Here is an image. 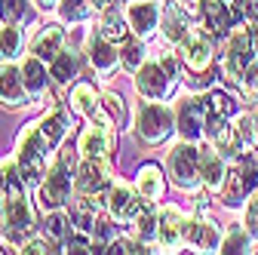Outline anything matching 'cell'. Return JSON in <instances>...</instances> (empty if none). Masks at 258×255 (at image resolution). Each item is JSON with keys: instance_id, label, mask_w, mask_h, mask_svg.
<instances>
[{"instance_id": "ab89813d", "label": "cell", "mask_w": 258, "mask_h": 255, "mask_svg": "<svg viewBox=\"0 0 258 255\" xmlns=\"http://www.w3.org/2000/svg\"><path fill=\"white\" fill-rule=\"evenodd\" d=\"M243 89H246L249 99L258 102V68H246L243 71Z\"/></svg>"}, {"instance_id": "5b68a950", "label": "cell", "mask_w": 258, "mask_h": 255, "mask_svg": "<svg viewBox=\"0 0 258 255\" xmlns=\"http://www.w3.org/2000/svg\"><path fill=\"white\" fill-rule=\"evenodd\" d=\"M252 34L243 28H237L231 40H228V52H224V61H221V71H224V80L228 83H240L243 71L249 68V61H252Z\"/></svg>"}, {"instance_id": "7dc6e473", "label": "cell", "mask_w": 258, "mask_h": 255, "mask_svg": "<svg viewBox=\"0 0 258 255\" xmlns=\"http://www.w3.org/2000/svg\"><path fill=\"white\" fill-rule=\"evenodd\" d=\"M92 4H95V10H108V7H111V0H92Z\"/></svg>"}, {"instance_id": "484cf974", "label": "cell", "mask_w": 258, "mask_h": 255, "mask_svg": "<svg viewBox=\"0 0 258 255\" xmlns=\"http://www.w3.org/2000/svg\"><path fill=\"white\" fill-rule=\"evenodd\" d=\"M187 31H190V28H187V19H184L181 7L169 4V7L163 10V34H166V40H172V43H181Z\"/></svg>"}, {"instance_id": "7a4b0ae2", "label": "cell", "mask_w": 258, "mask_h": 255, "mask_svg": "<svg viewBox=\"0 0 258 255\" xmlns=\"http://www.w3.org/2000/svg\"><path fill=\"white\" fill-rule=\"evenodd\" d=\"M46 151H49V142L40 133V123H31L19 133L16 166L28 184H34V181H40V175H46Z\"/></svg>"}, {"instance_id": "7402d4cb", "label": "cell", "mask_w": 258, "mask_h": 255, "mask_svg": "<svg viewBox=\"0 0 258 255\" xmlns=\"http://www.w3.org/2000/svg\"><path fill=\"white\" fill-rule=\"evenodd\" d=\"M77 74H80V61H77V52H74V49H61V52L49 61V77H52L55 83H71Z\"/></svg>"}, {"instance_id": "83f0119b", "label": "cell", "mask_w": 258, "mask_h": 255, "mask_svg": "<svg viewBox=\"0 0 258 255\" xmlns=\"http://www.w3.org/2000/svg\"><path fill=\"white\" fill-rule=\"evenodd\" d=\"M126 31H129V22L120 16V13H114V10H108L105 13V19H102V28H99V34L105 37V40H111V43H123L126 40Z\"/></svg>"}, {"instance_id": "ba28073f", "label": "cell", "mask_w": 258, "mask_h": 255, "mask_svg": "<svg viewBox=\"0 0 258 255\" xmlns=\"http://www.w3.org/2000/svg\"><path fill=\"white\" fill-rule=\"evenodd\" d=\"M172 86V77L166 74V68L160 61H145V65L136 71V89L145 95V99H166V92Z\"/></svg>"}, {"instance_id": "e575fe53", "label": "cell", "mask_w": 258, "mask_h": 255, "mask_svg": "<svg viewBox=\"0 0 258 255\" xmlns=\"http://www.w3.org/2000/svg\"><path fill=\"white\" fill-rule=\"evenodd\" d=\"M46 234H49L52 240H58V243L68 240V234H71V221H68V215L52 212V215L46 218Z\"/></svg>"}, {"instance_id": "d6986e66", "label": "cell", "mask_w": 258, "mask_h": 255, "mask_svg": "<svg viewBox=\"0 0 258 255\" xmlns=\"http://www.w3.org/2000/svg\"><path fill=\"white\" fill-rule=\"evenodd\" d=\"M126 22H129V28H133L139 37H148L151 31L157 28V7H154V4H148V0H139V4L129 7Z\"/></svg>"}, {"instance_id": "3957f363", "label": "cell", "mask_w": 258, "mask_h": 255, "mask_svg": "<svg viewBox=\"0 0 258 255\" xmlns=\"http://www.w3.org/2000/svg\"><path fill=\"white\" fill-rule=\"evenodd\" d=\"M175 130V114L163 105H154V102H142L136 111V136L145 145H160L166 142L169 133Z\"/></svg>"}, {"instance_id": "603a6c76", "label": "cell", "mask_w": 258, "mask_h": 255, "mask_svg": "<svg viewBox=\"0 0 258 255\" xmlns=\"http://www.w3.org/2000/svg\"><path fill=\"white\" fill-rule=\"evenodd\" d=\"M163 187H166V181H163L160 166L145 163V166L139 169V194H142V200H148V203H151V200H160Z\"/></svg>"}, {"instance_id": "f6af8a7d", "label": "cell", "mask_w": 258, "mask_h": 255, "mask_svg": "<svg viewBox=\"0 0 258 255\" xmlns=\"http://www.w3.org/2000/svg\"><path fill=\"white\" fill-rule=\"evenodd\" d=\"M37 7L40 10H52V7H58V0H37Z\"/></svg>"}, {"instance_id": "277c9868", "label": "cell", "mask_w": 258, "mask_h": 255, "mask_svg": "<svg viewBox=\"0 0 258 255\" xmlns=\"http://www.w3.org/2000/svg\"><path fill=\"white\" fill-rule=\"evenodd\" d=\"M169 175L181 190H194L203 175H200V151H194V145H178L169 151Z\"/></svg>"}, {"instance_id": "1f68e13d", "label": "cell", "mask_w": 258, "mask_h": 255, "mask_svg": "<svg viewBox=\"0 0 258 255\" xmlns=\"http://www.w3.org/2000/svg\"><path fill=\"white\" fill-rule=\"evenodd\" d=\"M120 46H123L120 61H123L129 71H139V68L145 65V49H142V43H139V40H123Z\"/></svg>"}, {"instance_id": "ac0fdd59", "label": "cell", "mask_w": 258, "mask_h": 255, "mask_svg": "<svg viewBox=\"0 0 258 255\" xmlns=\"http://www.w3.org/2000/svg\"><path fill=\"white\" fill-rule=\"evenodd\" d=\"M61 49H64V28H58V25H46L34 37V43H31V52L46 61H52Z\"/></svg>"}, {"instance_id": "5bb4252c", "label": "cell", "mask_w": 258, "mask_h": 255, "mask_svg": "<svg viewBox=\"0 0 258 255\" xmlns=\"http://www.w3.org/2000/svg\"><path fill=\"white\" fill-rule=\"evenodd\" d=\"M105 203H108V212L120 221V225H126V221H136V215L142 212V200H136V194H133L126 184H114Z\"/></svg>"}, {"instance_id": "2e32d148", "label": "cell", "mask_w": 258, "mask_h": 255, "mask_svg": "<svg viewBox=\"0 0 258 255\" xmlns=\"http://www.w3.org/2000/svg\"><path fill=\"white\" fill-rule=\"evenodd\" d=\"M108 184V163L105 160H86L77 169V187L83 194H99V190Z\"/></svg>"}, {"instance_id": "e0dca14e", "label": "cell", "mask_w": 258, "mask_h": 255, "mask_svg": "<svg viewBox=\"0 0 258 255\" xmlns=\"http://www.w3.org/2000/svg\"><path fill=\"white\" fill-rule=\"evenodd\" d=\"M181 240L190 243V246H197V249H203V252L218 249V231L212 225H206V221H200V218H184Z\"/></svg>"}, {"instance_id": "52a82bcc", "label": "cell", "mask_w": 258, "mask_h": 255, "mask_svg": "<svg viewBox=\"0 0 258 255\" xmlns=\"http://www.w3.org/2000/svg\"><path fill=\"white\" fill-rule=\"evenodd\" d=\"M255 181H258L255 163H252V160L237 163V166L228 172L224 184H221V200H224V206H240L243 197H249V190L255 187Z\"/></svg>"}, {"instance_id": "cb8c5ba5", "label": "cell", "mask_w": 258, "mask_h": 255, "mask_svg": "<svg viewBox=\"0 0 258 255\" xmlns=\"http://www.w3.org/2000/svg\"><path fill=\"white\" fill-rule=\"evenodd\" d=\"M231 10L224 7V0H209L206 4V10H203V22H206V28L212 31L215 37H224L231 31Z\"/></svg>"}, {"instance_id": "ffe728a7", "label": "cell", "mask_w": 258, "mask_h": 255, "mask_svg": "<svg viewBox=\"0 0 258 255\" xmlns=\"http://www.w3.org/2000/svg\"><path fill=\"white\" fill-rule=\"evenodd\" d=\"M200 175H203V184L209 190H218L224 184V178H228V169H224V163L218 160V154L212 148L200 151Z\"/></svg>"}, {"instance_id": "8d00e7d4", "label": "cell", "mask_w": 258, "mask_h": 255, "mask_svg": "<svg viewBox=\"0 0 258 255\" xmlns=\"http://www.w3.org/2000/svg\"><path fill=\"white\" fill-rule=\"evenodd\" d=\"M64 252H74V255L95 252V243H89L86 231H77V234H68V240H64Z\"/></svg>"}, {"instance_id": "ee69618b", "label": "cell", "mask_w": 258, "mask_h": 255, "mask_svg": "<svg viewBox=\"0 0 258 255\" xmlns=\"http://www.w3.org/2000/svg\"><path fill=\"white\" fill-rule=\"evenodd\" d=\"M252 142L258 145V114H252Z\"/></svg>"}, {"instance_id": "7c38bea8", "label": "cell", "mask_w": 258, "mask_h": 255, "mask_svg": "<svg viewBox=\"0 0 258 255\" xmlns=\"http://www.w3.org/2000/svg\"><path fill=\"white\" fill-rule=\"evenodd\" d=\"M175 126L181 130V136L190 142V139H197L203 133V126H206V105L200 99H184L175 111Z\"/></svg>"}, {"instance_id": "d6a6232c", "label": "cell", "mask_w": 258, "mask_h": 255, "mask_svg": "<svg viewBox=\"0 0 258 255\" xmlns=\"http://www.w3.org/2000/svg\"><path fill=\"white\" fill-rule=\"evenodd\" d=\"M102 105H105L108 117L114 120V126H126V102H123V95L105 92V95H102Z\"/></svg>"}, {"instance_id": "f546056e", "label": "cell", "mask_w": 258, "mask_h": 255, "mask_svg": "<svg viewBox=\"0 0 258 255\" xmlns=\"http://www.w3.org/2000/svg\"><path fill=\"white\" fill-rule=\"evenodd\" d=\"M19 52H22V31L16 25H7L4 31H0V58L13 61Z\"/></svg>"}, {"instance_id": "836d02e7", "label": "cell", "mask_w": 258, "mask_h": 255, "mask_svg": "<svg viewBox=\"0 0 258 255\" xmlns=\"http://www.w3.org/2000/svg\"><path fill=\"white\" fill-rule=\"evenodd\" d=\"M133 225H136V231H139V237H142V240H151V237L157 234L160 218L151 212V206H142V212L136 215V221H133Z\"/></svg>"}, {"instance_id": "d4e9b609", "label": "cell", "mask_w": 258, "mask_h": 255, "mask_svg": "<svg viewBox=\"0 0 258 255\" xmlns=\"http://www.w3.org/2000/svg\"><path fill=\"white\" fill-rule=\"evenodd\" d=\"M22 80H25V89L31 95H43L46 92V68H43V58L31 55L22 61Z\"/></svg>"}, {"instance_id": "9a60e30c", "label": "cell", "mask_w": 258, "mask_h": 255, "mask_svg": "<svg viewBox=\"0 0 258 255\" xmlns=\"http://www.w3.org/2000/svg\"><path fill=\"white\" fill-rule=\"evenodd\" d=\"M89 61H92V68L99 71V74H111L117 65H120V52H117V43L105 40L102 34H95L89 37Z\"/></svg>"}, {"instance_id": "f1b7e54d", "label": "cell", "mask_w": 258, "mask_h": 255, "mask_svg": "<svg viewBox=\"0 0 258 255\" xmlns=\"http://www.w3.org/2000/svg\"><path fill=\"white\" fill-rule=\"evenodd\" d=\"M92 0H61L58 4V16H61V22H83V19H89V13H92Z\"/></svg>"}, {"instance_id": "8fae6325", "label": "cell", "mask_w": 258, "mask_h": 255, "mask_svg": "<svg viewBox=\"0 0 258 255\" xmlns=\"http://www.w3.org/2000/svg\"><path fill=\"white\" fill-rule=\"evenodd\" d=\"M181 61L194 74H203L212 65V46H209V40L200 34V31H187L184 34V40H181Z\"/></svg>"}, {"instance_id": "8992f818", "label": "cell", "mask_w": 258, "mask_h": 255, "mask_svg": "<svg viewBox=\"0 0 258 255\" xmlns=\"http://www.w3.org/2000/svg\"><path fill=\"white\" fill-rule=\"evenodd\" d=\"M71 197V175H68V154L46 172V178L40 181V206L43 209H58Z\"/></svg>"}, {"instance_id": "6da1fadb", "label": "cell", "mask_w": 258, "mask_h": 255, "mask_svg": "<svg viewBox=\"0 0 258 255\" xmlns=\"http://www.w3.org/2000/svg\"><path fill=\"white\" fill-rule=\"evenodd\" d=\"M4 225H7V234L16 243H22L25 237H31V231H34V212H31L28 197L22 190L19 169L4 172Z\"/></svg>"}, {"instance_id": "30bf717a", "label": "cell", "mask_w": 258, "mask_h": 255, "mask_svg": "<svg viewBox=\"0 0 258 255\" xmlns=\"http://www.w3.org/2000/svg\"><path fill=\"white\" fill-rule=\"evenodd\" d=\"M68 102H71V111H77V114H83V117H89L95 123H111L114 126V120L108 117L105 105L99 102V95H95V86L92 83H74Z\"/></svg>"}, {"instance_id": "4dcf8cb0", "label": "cell", "mask_w": 258, "mask_h": 255, "mask_svg": "<svg viewBox=\"0 0 258 255\" xmlns=\"http://www.w3.org/2000/svg\"><path fill=\"white\" fill-rule=\"evenodd\" d=\"M206 111L228 120V117H234V114H237V102L231 99L228 92H212V95H209V102H206Z\"/></svg>"}, {"instance_id": "60d3db41", "label": "cell", "mask_w": 258, "mask_h": 255, "mask_svg": "<svg viewBox=\"0 0 258 255\" xmlns=\"http://www.w3.org/2000/svg\"><path fill=\"white\" fill-rule=\"evenodd\" d=\"M184 7V13H190L194 19H203V10H206V0H178Z\"/></svg>"}, {"instance_id": "74e56055", "label": "cell", "mask_w": 258, "mask_h": 255, "mask_svg": "<svg viewBox=\"0 0 258 255\" xmlns=\"http://www.w3.org/2000/svg\"><path fill=\"white\" fill-rule=\"evenodd\" d=\"M246 249H249V237L243 234V228H234L228 240L221 243V252H246Z\"/></svg>"}, {"instance_id": "4316f807", "label": "cell", "mask_w": 258, "mask_h": 255, "mask_svg": "<svg viewBox=\"0 0 258 255\" xmlns=\"http://www.w3.org/2000/svg\"><path fill=\"white\" fill-rule=\"evenodd\" d=\"M68 114L64 111H52V114H46L43 120H40V133H43V139L49 142V148H55L64 136H68Z\"/></svg>"}, {"instance_id": "bcb514c9", "label": "cell", "mask_w": 258, "mask_h": 255, "mask_svg": "<svg viewBox=\"0 0 258 255\" xmlns=\"http://www.w3.org/2000/svg\"><path fill=\"white\" fill-rule=\"evenodd\" d=\"M249 34H252V46L258 49V25H252V28H249Z\"/></svg>"}, {"instance_id": "b9f144b4", "label": "cell", "mask_w": 258, "mask_h": 255, "mask_svg": "<svg viewBox=\"0 0 258 255\" xmlns=\"http://www.w3.org/2000/svg\"><path fill=\"white\" fill-rule=\"evenodd\" d=\"M246 221L252 225V231H258V197H252V203L246 209Z\"/></svg>"}, {"instance_id": "7bdbcfd3", "label": "cell", "mask_w": 258, "mask_h": 255, "mask_svg": "<svg viewBox=\"0 0 258 255\" xmlns=\"http://www.w3.org/2000/svg\"><path fill=\"white\" fill-rule=\"evenodd\" d=\"M160 65H163V68H166V74H169V77H175V71H178V65H175V58H172V55H163V58H160Z\"/></svg>"}, {"instance_id": "d590c367", "label": "cell", "mask_w": 258, "mask_h": 255, "mask_svg": "<svg viewBox=\"0 0 258 255\" xmlns=\"http://www.w3.org/2000/svg\"><path fill=\"white\" fill-rule=\"evenodd\" d=\"M28 10V0H0V19L7 25H16Z\"/></svg>"}, {"instance_id": "9c48e42d", "label": "cell", "mask_w": 258, "mask_h": 255, "mask_svg": "<svg viewBox=\"0 0 258 255\" xmlns=\"http://www.w3.org/2000/svg\"><path fill=\"white\" fill-rule=\"evenodd\" d=\"M77 151L86 157V160H108L111 154V123H89L80 133Z\"/></svg>"}, {"instance_id": "f35d334b", "label": "cell", "mask_w": 258, "mask_h": 255, "mask_svg": "<svg viewBox=\"0 0 258 255\" xmlns=\"http://www.w3.org/2000/svg\"><path fill=\"white\" fill-rule=\"evenodd\" d=\"M19 252H25V255H43V252H58V249L49 240H28V243H22Z\"/></svg>"}, {"instance_id": "44dd1931", "label": "cell", "mask_w": 258, "mask_h": 255, "mask_svg": "<svg viewBox=\"0 0 258 255\" xmlns=\"http://www.w3.org/2000/svg\"><path fill=\"white\" fill-rule=\"evenodd\" d=\"M181 231H184V215L169 206L163 215H160V225H157V237L163 246H178L181 243Z\"/></svg>"}, {"instance_id": "4fadbf2b", "label": "cell", "mask_w": 258, "mask_h": 255, "mask_svg": "<svg viewBox=\"0 0 258 255\" xmlns=\"http://www.w3.org/2000/svg\"><path fill=\"white\" fill-rule=\"evenodd\" d=\"M28 102V89L22 80V68L4 65L0 68V105L4 108H19Z\"/></svg>"}]
</instances>
